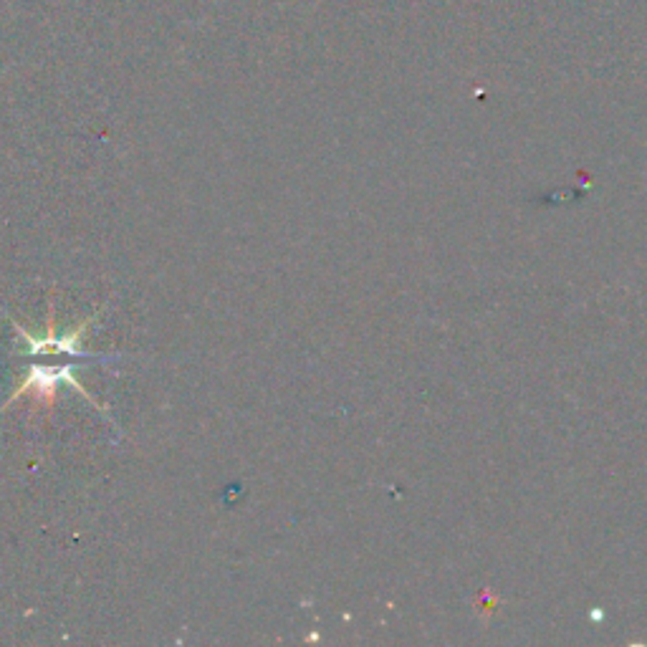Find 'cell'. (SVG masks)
<instances>
[{
  "instance_id": "6da1fadb",
  "label": "cell",
  "mask_w": 647,
  "mask_h": 647,
  "mask_svg": "<svg viewBox=\"0 0 647 647\" xmlns=\"http://www.w3.org/2000/svg\"><path fill=\"white\" fill-rule=\"evenodd\" d=\"M23 337L28 339V344L31 347L26 349V352L31 354H56V352H69V354H79V357H89V354L84 352V349H79L76 344H79V334H71V337L66 339H46V342H41V339H31L26 332H21Z\"/></svg>"
}]
</instances>
